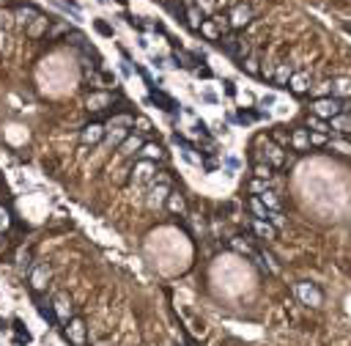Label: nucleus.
Instances as JSON below:
<instances>
[{
    "label": "nucleus",
    "instance_id": "nucleus-24",
    "mask_svg": "<svg viewBox=\"0 0 351 346\" xmlns=\"http://www.w3.org/2000/svg\"><path fill=\"white\" fill-rule=\"evenodd\" d=\"M291 143H294L296 148H304V146L310 143V135H307V132H304V129H299V132H296V135H294V138H291Z\"/></svg>",
    "mask_w": 351,
    "mask_h": 346
},
{
    "label": "nucleus",
    "instance_id": "nucleus-40",
    "mask_svg": "<svg viewBox=\"0 0 351 346\" xmlns=\"http://www.w3.org/2000/svg\"><path fill=\"white\" fill-rule=\"evenodd\" d=\"M58 6H61L63 11H69V6H66V3H61V0H58ZM71 17H74V20H80V11H77V8H71Z\"/></svg>",
    "mask_w": 351,
    "mask_h": 346
},
{
    "label": "nucleus",
    "instance_id": "nucleus-11",
    "mask_svg": "<svg viewBox=\"0 0 351 346\" xmlns=\"http://www.w3.org/2000/svg\"><path fill=\"white\" fill-rule=\"evenodd\" d=\"M296 291H299V297H302L304 302H310V305H318V302H321L318 291H316V289H310V286H304V283L296 286Z\"/></svg>",
    "mask_w": 351,
    "mask_h": 346
},
{
    "label": "nucleus",
    "instance_id": "nucleus-15",
    "mask_svg": "<svg viewBox=\"0 0 351 346\" xmlns=\"http://www.w3.org/2000/svg\"><path fill=\"white\" fill-rule=\"evenodd\" d=\"M250 209H253V215L258 217V220H269V209L263 206L261 201H258V195H255V198H250Z\"/></svg>",
    "mask_w": 351,
    "mask_h": 346
},
{
    "label": "nucleus",
    "instance_id": "nucleus-46",
    "mask_svg": "<svg viewBox=\"0 0 351 346\" xmlns=\"http://www.w3.org/2000/svg\"><path fill=\"white\" fill-rule=\"evenodd\" d=\"M121 72H124V77H129V74H132V69H129V63H121Z\"/></svg>",
    "mask_w": 351,
    "mask_h": 346
},
{
    "label": "nucleus",
    "instance_id": "nucleus-45",
    "mask_svg": "<svg viewBox=\"0 0 351 346\" xmlns=\"http://www.w3.org/2000/svg\"><path fill=\"white\" fill-rule=\"evenodd\" d=\"M310 140H313V143H327V135H318V132H316Z\"/></svg>",
    "mask_w": 351,
    "mask_h": 346
},
{
    "label": "nucleus",
    "instance_id": "nucleus-14",
    "mask_svg": "<svg viewBox=\"0 0 351 346\" xmlns=\"http://www.w3.org/2000/svg\"><path fill=\"white\" fill-rule=\"evenodd\" d=\"M288 83H291V91H294V94H304V91L310 88V85H307V77H304V74H291Z\"/></svg>",
    "mask_w": 351,
    "mask_h": 346
},
{
    "label": "nucleus",
    "instance_id": "nucleus-22",
    "mask_svg": "<svg viewBox=\"0 0 351 346\" xmlns=\"http://www.w3.org/2000/svg\"><path fill=\"white\" fill-rule=\"evenodd\" d=\"M140 154H143L145 159H159L162 157V148H159L157 143H145L143 148H140Z\"/></svg>",
    "mask_w": 351,
    "mask_h": 346
},
{
    "label": "nucleus",
    "instance_id": "nucleus-7",
    "mask_svg": "<svg viewBox=\"0 0 351 346\" xmlns=\"http://www.w3.org/2000/svg\"><path fill=\"white\" fill-rule=\"evenodd\" d=\"M104 138V126L102 124H91V126H85L83 129V143H99V140Z\"/></svg>",
    "mask_w": 351,
    "mask_h": 346
},
{
    "label": "nucleus",
    "instance_id": "nucleus-3",
    "mask_svg": "<svg viewBox=\"0 0 351 346\" xmlns=\"http://www.w3.org/2000/svg\"><path fill=\"white\" fill-rule=\"evenodd\" d=\"M258 146L263 148L261 154H263V159H266V165H282V162H285L282 148H280V146H275L269 138H261V140H258Z\"/></svg>",
    "mask_w": 351,
    "mask_h": 346
},
{
    "label": "nucleus",
    "instance_id": "nucleus-1",
    "mask_svg": "<svg viewBox=\"0 0 351 346\" xmlns=\"http://www.w3.org/2000/svg\"><path fill=\"white\" fill-rule=\"evenodd\" d=\"M346 107H343V102L337 97H332V99H318L316 102V107H313V116H318V118H335V116H340Z\"/></svg>",
    "mask_w": 351,
    "mask_h": 346
},
{
    "label": "nucleus",
    "instance_id": "nucleus-10",
    "mask_svg": "<svg viewBox=\"0 0 351 346\" xmlns=\"http://www.w3.org/2000/svg\"><path fill=\"white\" fill-rule=\"evenodd\" d=\"M110 102H113L110 94H91V97H88V107H91V110H104Z\"/></svg>",
    "mask_w": 351,
    "mask_h": 346
},
{
    "label": "nucleus",
    "instance_id": "nucleus-44",
    "mask_svg": "<svg viewBox=\"0 0 351 346\" xmlns=\"http://www.w3.org/2000/svg\"><path fill=\"white\" fill-rule=\"evenodd\" d=\"M203 102H209V104H217V97H214V94H209V91H206V94H203Z\"/></svg>",
    "mask_w": 351,
    "mask_h": 346
},
{
    "label": "nucleus",
    "instance_id": "nucleus-37",
    "mask_svg": "<svg viewBox=\"0 0 351 346\" xmlns=\"http://www.w3.org/2000/svg\"><path fill=\"white\" fill-rule=\"evenodd\" d=\"M272 104H277V97L275 94H266V97L261 99V107H272Z\"/></svg>",
    "mask_w": 351,
    "mask_h": 346
},
{
    "label": "nucleus",
    "instance_id": "nucleus-4",
    "mask_svg": "<svg viewBox=\"0 0 351 346\" xmlns=\"http://www.w3.org/2000/svg\"><path fill=\"white\" fill-rule=\"evenodd\" d=\"M49 267L47 264H39V267H33L30 270V275H28V283H30V289L33 291H44L47 289V283H49Z\"/></svg>",
    "mask_w": 351,
    "mask_h": 346
},
{
    "label": "nucleus",
    "instance_id": "nucleus-32",
    "mask_svg": "<svg viewBox=\"0 0 351 346\" xmlns=\"http://www.w3.org/2000/svg\"><path fill=\"white\" fill-rule=\"evenodd\" d=\"M269 222H272L275 228H282V225H285V217H282L280 212H269Z\"/></svg>",
    "mask_w": 351,
    "mask_h": 346
},
{
    "label": "nucleus",
    "instance_id": "nucleus-43",
    "mask_svg": "<svg viewBox=\"0 0 351 346\" xmlns=\"http://www.w3.org/2000/svg\"><path fill=\"white\" fill-rule=\"evenodd\" d=\"M225 91H228V94H231V97H236V85L231 83V80H225Z\"/></svg>",
    "mask_w": 351,
    "mask_h": 346
},
{
    "label": "nucleus",
    "instance_id": "nucleus-35",
    "mask_svg": "<svg viewBox=\"0 0 351 346\" xmlns=\"http://www.w3.org/2000/svg\"><path fill=\"white\" fill-rule=\"evenodd\" d=\"M135 124H138V129H140V132H151V121H148V118L140 116V118H135Z\"/></svg>",
    "mask_w": 351,
    "mask_h": 346
},
{
    "label": "nucleus",
    "instance_id": "nucleus-26",
    "mask_svg": "<svg viewBox=\"0 0 351 346\" xmlns=\"http://www.w3.org/2000/svg\"><path fill=\"white\" fill-rule=\"evenodd\" d=\"M253 171H255V179H269L272 176V165H263V162H258Z\"/></svg>",
    "mask_w": 351,
    "mask_h": 346
},
{
    "label": "nucleus",
    "instance_id": "nucleus-12",
    "mask_svg": "<svg viewBox=\"0 0 351 346\" xmlns=\"http://www.w3.org/2000/svg\"><path fill=\"white\" fill-rule=\"evenodd\" d=\"M258 201H261L263 206L269 209V212H280V201H277V195L269 193V190H263V193L258 195Z\"/></svg>",
    "mask_w": 351,
    "mask_h": 346
},
{
    "label": "nucleus",
    "instance_id": "nucleus-8",
    "mask_svg": "<svg viewBox=\"0 0 351 346\" xmlns=\"http://www.w3.org/2000/svg\"><path fill=\"white\" fill-rule=\"evenodd\" d=\"M148 102L159 104V107H162L165 113H173V110H176V102H173L170 97H165L162 91H151V97H148Z\"/></svg>",
    "mask_w": 351,
    "mask_h": 346
},
{
    "label": "nucleus",
    "instance_id": "nucleus-33",
    "mask_svg": "<svg viewBox=\"0 0 351 346\" xmlns=\"http://www.w3.org/2000/svg\"><path fill=\"white\" fill-rule=\"evenodd\" d=\"M275 80H277V83H288V80H291V69H288V66H280L277 74H275Z\"/></svg>",
    "mask_w": 351,
    "mask_h": 346
},
{
    "label": "nucleus",
    "instance_id": "nucleus-16",
    "mask_svg": "<svg viewBox=\"0 0 351 346\" xmlns=\"http://www.w3.org/2000/svg\"><path fill=\"white\" fill-rule=\"evenodd\" d=\"M143 148V140L140 138H126L124 143H121V154H135Z\"/></svg>",
    "mask_w": 351,
    "mask_h": 346
},
{
    "label": "nucleus",
    "instance_id": "nucleus-38",
    "mask_svg": "<svg viewBox=\"0 0 351 346\" xmlns=\"http://www.w3.org/2000/svg\"><path fill=\"white\" fill-rule=\"evenodd\" d=\"M266 190V179H255L253 181V193H263Z\"/></svg>",
    "mask_w": 351,
    "mask_h": 346
},
{
    "label": "nucleus",
    "instance_id": "nucleus-42",
    "mask_svg": "<svg viewBox=\"0 0 351 346\" xmlns=\"http://www.w3.org/2000/svg\"><path fill=\"white\" fill-rule=\"evenodd\" d=\"M225 162H228V168H231V171H236V168H239V159H236V157H228Z\"/></svg>",
    "mask_w": 351,
    "mask_h": 346
},
{
    "label": "nucleus",
    "instance_id": "nucleus-27",
    "mask_svg": "<svg viewBox=\"0 0 351 346\" xmlns=\"http://www.w3.org/2000/svg\"><path fill=\"white\" fill-rule=\"evenodd\" d=\"M241 69L247 72V74H261V69H258V61H255V58H247V61L241 63Z\"/></svg>",
    "mask_w": 351,
    "mask_h": 346
},
{
    "label": "nucleus",
    "instance_id": "nucleus-18",
    "mask_svg": "<svg viewBox=\"0 0 351 346\" xmlns=\"http://www.w3.org/2000/svg\"><path fill=\"white\" fill-rule=\"evenodd\" d=\"M307 126H310V129H316L318 135H327V132H329V124H327L324 118H318V116H310L307 118Z\"/></svg>",
    "mask_w": 351,
    "mask_h": 346
},
{
    "label": "nucleus",
    "instance_id": "nucleus-41",
    "mask_svg": "<svg viewBox=\"0 0 351 346\" xmlns=\"http://www.w3.org/2000/svg\"><path fill=\"white\" fill-rule=\"evenodd\" d=\"M8 225V215H6V209H0V228H6Z\"/></svg>",
    "mask_w": 351,
    "mask_h": 346
},
{
    "label": "nucleus",
    "instance_id": "nucleus-28",
    "mask_svg": "<svg viewBox=\"0 0 351 346\" xmlns=\"http://www.w3.org/2000/svg\"><path fill=\"white\" fill-rule=\"evenodd\" d=\"M126 140V129L118 126V129H110V143H124Z\"/></svg>",
    "mask_w": 351,
    "mask_h": 346
},
{
    "label": "nucleus",
    "instance_id": "nucleus-2",
    "mask_svg": "<svg viewBox=\"0 0 351 346\" xmlns=\"http://www.w3.org/2000/svg\"><path fill=\"white\" fill-rule=\"evenodd\" d=\"M63 338L69 341L71 346H85V321L83 319H69L66 330H63Z\"/></svg>",
    "mask_w": 351,
    "mask_h": 346
},
{
    "label": "nucleus",
    "instance_id": "nucleus-31",
    "mask_svg": "<svg viewBox=\"0 0 351 346\" xmlns=\"http://www.w3.org/2000/svg\"><path fill=\"white\" fill-rule=\"evenodd\" d=\"M44 25H47V20H42V17H36V22H33V25L28 28V33H30V36H39V33H42V28H44Z\"/></svg>",
    "mask_w": 351,
    "mask_h": 346
},
{
    "label": "nucleus",
    "instance_id": "nucleus-9",
    "mask_svg": "<svg viewBox=\"0 0 351 346\" xmlns=\"http://www.w3.org/2000/svg\"><path fill=\"white\" fill-rule=\"evenodd\" d=\"M253 20V6H239L234 11V17H231V22H234L236 28H241V25H247V22Z\"/></svg>",
    "mask_w": 351,
    "mask_h": 346
},
{
    "label": "nucleus",
    "instance_id": "nucleus-5",
    "mask_svg": "<svg viewBox=\"0 0 351 346\" xmlns=\"http://www.w3.org/2000/svg\"><path fill=\"white\" fill-rule=\"evenodd\" d=\"M52 311H55V316H58V321H69L71 319V299L66 297V294H58L55 297V302H52Z\"/></svg>",
    "mask_w": 351,
    "mask_h": 346
},
{
    "label": "nucleus",
    "instance_id": "nucleus-19",
    "mask_svg": "<svg viewBox=\"0 0 351 346\" xmlns=\"http://www.w3.org/2000/svg\"><path fill=\"white\" fill-rule=\"evenodd\" d=\"M332 94H335L337 99L340 97H351V83L349 80H337V83H332Z\"/></svg>",
    "mask_w": 351,
    "mask_h": 346
},
{
    "label": "nucleus",
    "instance_id": "nucleus-23",
    "mask_svg": "<svg viewBox=\"0 0 351 346\" xmlns=\"http://www.w3.org/2000/svg\"><path fill=\"white\" fill-rule=\"evenodd\" d=\"M39 313H42V319H47V324H58V316L55 311H52V305H39Z\"/></svg>",
    "mask_w": 351,
    "mask_h": 346
},
{
    "label": "nucleus",
    "instance_id": "nucleus-36",
    "mask_svg": "<svg viewBox=\"0 0 351 346\" xmlns=\"http://www.w3.org/2000/svg\"><path fill=\"white\" fill-rule=\"evenodd\" d=\"M332 148H337V151H343V154H349V151H351V146H349V143H343V140H332Z\"/></svg>",
    "mask_w": 351,
    "mask_h": 346
},
{
    "label": "nucleus",
    "instance_id": "nucleus-30",
    "mask_svg": "<svg viewBox=\"0 0 351 346\" xmlns=\"http://www.w3.org/2000/svg\"><path fill=\"white\" fill-rule=\"evenodd\" d=\"M17 17H20V20L22 22H30V17H33V20H36V17H39V14H36V8H20V11H17Z\"/></svg>",
    "mask_w": 351,
    "mask_h": 346
},
{
    "label": "nucleus",
    "instance_id": "nucleus-25",
    "mask_svg": "<svg viewBox=\"0 0 351 346\" xmlns=\"http://www.w3.org/2000/svg\"><path fill=\"white\" fill-rule=\"evenodd\" d=\"M135 124V118L132 116H116V118H110V129L113 126H132Z\"/></svg>",
    "mask_w": 351,
    "mask_h": 346
},
{
    "label": "nucleus",
    "instance_id": "nucleus-34",
    "mask_svg": "<svg viewBox=\"0 0 351 346\" xmlns=\"http://www.w3.org/2000/svg\"><path fill=\"white\" fill-rule=\"evenodd\" d=\"M94 28H96L102 36H113V28H110V25H107L104 20H96V22H94Z\"/></svg>",
    "mask_w": 351,
    "mask_h": 346
},
{
    "label": "nucleus",
    "instance_id": "nucleus-29",
    "mask_svg": "<svg viewBox=\"0 0 351 346\" xmlns=\"http://www.w3.org/2000/svg\"><path fill=\"white\" fill-rule=\"evenodd\" d=\"M231 245H234V247L239 250V253H247V256L258 258V256H255V253H253V250H250V245H247V242H241V239H231Z\"/></svg>",
    "mask_w": 351,
    "mask_h": 346
},
{
    "label": "nucleus",
    "instance_id": "nucleus-6",
    "mask_svg": "<svg viewBox=\"0 0 351 346\" xmlns=\"http://www.w3.org/2000/svg\"><path fill=\"white\" fill-rule=\"evenodd\" d=\"M250 225H253V231L261 236V239H272V236H275V225H272L269 220H258V217H253Z\"/></svg>",
    "mask_w": 351,
    "mask_h": 346
},
{
    "label": "nucleus",
    "instance_id": "nucleus-13",
    "mask_svg": "<svg viewBox=\"0 0 351 346\" xmlns=\"http://www.w3.org/2000/svg\"><path fill=\"white\" fill-rule=\"evenodd\" d=\"M135 173H138V176H135L138 181H148V179L154 176V165H151V159H143V162H140V165L135 168Z\"/></svg>",
    "mask_w": 351,
    "mask_h": 346
},
{
    "label": "nucleus",
    "instance_id": "nucleus-20",
    "mask_svg": "<svg viewBox=\"0 0 351 346\" xmlns=\"http://www.w3.org/2000/svg\"><path fill=\"white\" fill-rule=\"evenodd\" d=\"M165 195H170V187H167V181H162V184H157V187L151 190V203L157 206V203L162 201Z\"/></svg>",
    "mask_w": 351,
    "mask_h": 346
},
{
    "label": "nucleus",
    "instance_id": "nucleus-39",
    "mask_svg": "<svg viewBox=\"0 0 351 346\" xmlns=\"http://www.w3.org/2000/svg\"><path fill=\"white\" fill-rule=\"evenodd\" d=\"M151 63H154V69H165V66H167L162 55H154V58H151Z\"/></svg>",
    "mask_w": 351,
    "mask_h": 346
},
{
    "label": "nucleus",
    "instance_id": "nucleus-17",
    "mask_svg": "<svg viewBox=\"0 0 351 346\" xmlns=\"http://www.w3.org/2000/svg\"><path fill=\"white\" fill-rule=\"evenodd\" d=\"M167 206H170V212H176V215H184V198H181L179 193L167 195Z\"/></svg>",
    "mask_w": 351,
    "mask_h": 346
},
{
    "label": "nucleus",
    "instance_id": "nucleus-21",
    "mask_svg": "<svg viewBox=\"0 0 351 346\" xmlns=\"http://www.w3.org/2000/svg\"><path fill=\"white\" fill-rule=\"evenodd\" d=\"M332 129H337V132H351V118L349 116H335L332 118Z\"/></svg>",
    "mask_w": 351,
    "mask_h": 346
}]
</instances>
